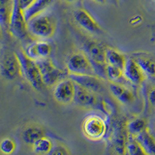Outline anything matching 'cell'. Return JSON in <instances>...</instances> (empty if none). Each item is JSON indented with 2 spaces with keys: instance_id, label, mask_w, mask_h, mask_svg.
I'll return each mask as SVG.
<instances>
[{
  "instance_id": "13",
  "label": "cell",
  "mask_w": 155,
  "mask_h": 155,
  "mask_svg": "<svg viewBox=\"0 0 155 155\" xmlns=\"http://www.w3.org/2000/svg\"><path fill=\"white\" fill-rule=\"evenodd\" d=\"M123 71L125 79L132 85H141L147 78L134 57L127 58Z\"/></svg>"
},
{
  "instance_id": "11",
  "label": "cell",
  "mask_w": 155,
  "mask_h": 155,
  "mask_svg": "<svg viewBox=\"0 0 155 155\" xmlns=\"http://www.w3.org/2000/svg\"><path fill=\"white\" fill-rule=\"evenodd\" d=\"M73 19L76 24L89 34H99L102 29L92 15L84 8H78L73 12Z\"/></svg>"
},
{
  "instance_id": "24",
  "label": "cell",
  "mask_w": 155,
  "mask_h": 155,
  "mask_svg": "<svg viewBox=\"0 0 155 155\" xmlns=\"http://www.w3.org/2000/svg\"><path fill=\"white\" fill-rule=\"evenodd\" d=\"M53 146L52 140L46 136H44L32 145V149L37 154H48L50 153Z\"/></svg>"
},
{
  "instance_id": "34",
  "label": "cell",
  "mask_w": 155,
  "mask_h": 155,
  "mask_svg": "<svg viewBox=\"0 0 155 155\" xmlns=\"http://www.w3.org/2000/svg\"><path fill=\"white\" fill-rule=\"evenodd\" d=\"M153 127H154L155 129V116L153 117Z\"/></svg>"
},
{
  "instance_id": "16",
  "label": "cell",
  "mask_w": 155,
  "mask_h": 155,
  "mask_svg": "<svg viewBox=\"0 0 155 155\" xmlns=\"http://www.w3.org/2000/svg\"><path fill=\"white\" fill-rule=\"evenodd\" d=\"M108 88L113 98L121 104H131L135 99L134 92L124 84L109 81Z\"/></svg>"
},
{
  "instance_id": "2",
  "label": "cell",
  "mask_w": 155,
  "mask_h": 155,
  "mask_svg": "<svg viewBox=\"0 0 155 155\" xmlns=\"http://www.w3.org/2000/svg\"><path fill=\"white\" fill-rule=\"evenodd\" d=\"M82 51L92 61L97 76L106 79V48L101 43L92 38L82 40Z\"/></svg>"
},
{
  "instance_id": "1",
  "label": "cell",
  "mask_w": 155,
  "mask_h": 155,
  "mask_svg": "<svg viewBox=\"0 0 155 155\" xmlns=\"http://www.w3.org/2000/svg\"><path fill=\"white\" fill-rule=\"evenodd\" d=\"M30 35L38 40H48L53 37L56 32L57 23L54 18L45 12L29 19L27 23Z\"/></svg>"
},
{
  "instance_id": "10",
  "label": "cell",
  "mask_w": 155,
  "mask_h": 155,
  "mask_svg": "<svg viewBox=\"0 0 155 155\" xmlns=\"http://www.w3.org/2000/svg\"><path fill=\"white\" fill-rule=\"evenodd\" d=\"M76 84L68 76L58 81L54 86L53 96L58 103L69 105L74 101Z\"/></svg>"
},
{
  "instance_id": "7",
  "label": "cell",
  "mask_w": 155,
  "mask_h": 155,
  "mask_svg": "<svg viewBox=\"0 0 155 155\" xmlns=\"http://www.w3.org/2000/svg\"><path fill=\"white\" fill-rule=\"evenodd\" d=\"M76 84V83H75ZM78 106L85 109H98L106 113V103L101 94L96 93L76 84L74 101Z\"/></svg>"
},
{
  "instance_id": "3",
  "label": "cell",
  "mask_w": 155,
  "mask_h": 155,
  "mask_svg": "<svg viewBox=\"0 0 155 155\" xmlns=\"http://www.w3.org/2000/svg\"><path fill=\"white\" fill-rule=\"evenodd\" d=\"M0 75L8 81H15L23 77L17 53L8 47L0 50Z\"/></svg>"
},
{
  "instance_id": "30",
  "label": "cell",
  "mask_w": 155,
  "mask_h": 155,
  "mask_svg": "<svg viewBox=\"0 0 155 155\" xmlns=\"http://www.w3.org/2000/svg\"><path fill=\"white\" fill-rule=\"evenodd\" d=\"M37 0H19V3L21 6L22 9L23 11L27 10L28 8H30Z\"/></svg>"
},
{
  "instance_id": "15",
  "label": "cell",
  "mask_w": 155,
  "mask_h": 155,
  "mask_svg": "<svg viewBox=\"0 0 155 155\" xmlns=\"http://www.w3.org/2000/svg\"><path fill=\"white\" fill-rule=\"evenodd\" d=\"M24 51L30 58L38 61L50 58L52 52V46L46 40H38L28 44Z\"/></svg>"
},
{
  "instance_id": "23",
  "label": "cell",
  "mask_w": 155,
  "mask_h": 155,
  "mask_svg": "<svg viewBox=\"0 0 155 155\" xmlns=\"http://www.w3.org/2000/svg\"><path fill=\"white\" fill-rule=\"evenodd\" d=\"M137 62L143 70V72L150 78L155 77V61L153 60L151 58H149L144 55H137L134 56Z\"/></svg>"
},
{
  "instance_id": "21",
  "label": "cell",
  "mask_w": 155,
  "mask_h": 155,
  "mask_svg": "<svg viewBox=\"0 0 155 155\" xmlns=\"http://www.w3.org/2000/svg\"><path fill=\"white\" fill-rule=\"evenodd\" d=\"M136 139L140 143L146 154H155V138L149 128L138 135Z\"/></svg>"
},
{
  "instance_id": "4",
  "label": "cell",
  "mask_w": 155,
  "mask_h": 155,
  "mask_svg": "<svg viewBox=\"0 0 155 155\" xmlns=\"http://www.w3.org/2000/svg\"><path fill=\"white\" fill-rule=\"evenodd\" d=\"M16 53L21 64L23 76L34 89L41 91L45 86L43 82L42 76L37 61L27 56L24 50H19Z\"/></svg>"
},
{
  "instance_id": "19",
  "label": "cell",
  "mask_w": 155,
  "mask_h": 155,
  "mask_svg": "<svg viewBox=\"0 0 155 155\" xmlns=\"http://www.w3.org/2000/svg\"><path fill=\"white\" fill-rule=\"evenodd\" d=\"M127 57L118 50L112 48H106V64L115 66L124 69L127 61Z\"/></svg>"
},
{
  "instance_id": "12",
  "label": "cell",
  "mask_w": 155,
  "mask_h": 155,
  "mask_svg": "<svg viewBox=\"0 0 155 155\" xmlns=\"http://www.w3.org/2000/svg\"><path fill=\"white\" fill-rule=\"evenodd\" d=\"M127 123V122H126ZM126 123L117 120L113 124L112 135L110 136V146L116 153H125L126 145L128 140V134L126 128Z\"/></svg>"
},
{
  "instance_id": "25",
  "label": "cell",
  "mask_w": 155,
  "mask_h": 155,
  "mask_svg": "<svg viewBox=\"0 0 155 155\" xmlns=\"http://www.w3.org/2000/svg\"><path fill=\"white\" fill-rule=\"evenodd\" d=\"M125 78L124 76L123 69L115 66L106 64V79L110 82L123 83L121 82L122 79Z\"/></svg>"
},
{
  "instance_id": "29",
  "label": "cell",
  "mask_w": 155,
  "mask_h": 155,
  "mask_svg": "<svg viewBox=\"0 0 155 155\" xmlns=\"http://www.w3.org/2000/svg\"><path fill=\"white\" fill-rule=\"evenodd\" d=\"M147 98L148 103L150 106L155 109V84L150 85L147 89Z\"/></svg>"
},
{
  "instance_id": "20",
  "label": "cell",
  "mask_w": 155,
  "mask_h": 155,
  "mask_svg": "<svg viewBox=\"0 0 155 155\" xmlns=\"http://www.w3.org/2000/svg\"><path fill=\"white\" fill-rule=\"evenodd\" d=\"M126 128H127L128 136L137 137L138 135H140L141 133L148 128L147 123L144 118L136 117L126 123Z\"/></svg>"
},
{
  "instance_id": "32",
  "label": "cell",
  "mask_w": 155,
  "mask_h": 155,
  "mask_svg": "<svg viewBox=\"0 0 155 155\" xmlns=\"http://www.w3.org/2000/svg\"><path fill=\"white\" fill-rule=\"evenodd\" d=\"M63 1H64L65 2H67V3H74V2H78L79 0H63Z\"/></svg>"
},
{
  "instance_id": "31",
  "label": "cell",
  "mask_w": 155,
  "mask_h": 155,
  "mask_svg": "<svg viewBox=\"0 0 155 155\" xmlns=\"http://www.w3.org/2000/svg\"><path fill=\"white\" fill-rule=\"evenodd\" d=\"M3 28H2V25L0 24V44L2 43V40H3Z\"/></svg>"
},
{
  "instance_id": "9",
  "label": "cell",
  "mask_w": 155,
  "mask_h": 155,
  "mask_svg": "<svg viewBox=\"0 0 155 155\" xmlns=\"http://www.w3.org/2000/svg\"><path fill=\"white\" fill-rule=\"evenodd\" d=\"M27 19L25 18L24 11L19 3V0H13L12 15L9 33L17 39H23L28 34Z\"/></svg>"
},
{
  "instance_id": "17",
  "label": "cell",
  "mask_w": 155,
  "mask_h": 155,
  "mask_svg": "<svg viewBox=\"0 0 155 155\" xmlns=\"http://www.w3.org/2000/svg\"><path fill=\"white\" fill-rule=\"evenodd\" d=\"M45 136V130L38 124H28L22 130L21 138L28 146H31L41 137Z\"/></svg>"
},
{
  "instance_id": "18",
  "label": "cell",
  "mask_w": 155,
  "mask_h": 155,
  "mask_svg": "<svg viewBox=\"0 0 155 155\" xmlns=\"http://www.w3.org/2000/svg\"><path fill=\"white\" fill-rule=\"evenodd\" d=\"M13 0H0V24L4 31L9 32Z\"/></svg>"
},
{
  "instance_id": "26",
  "label": "cell",
  "mask_w": 155,
  "mask_h": 155,
  "mask_svg": "<svg viewBox=\"0 0 155 155\" xmlns=\"http://www.w3.org/2000/svg\"><path fill=\"white\" fill-rule=\"evenodd\" d=\"M126 153L131 155L146 154L140 143L136 139V137L128 136L127 145H126Z\"/></svg>"
},
{
  "instance_id": "5",
  "label": "cell",
  "mask_w": 155,
  "mask_h": 155,
  "mask_svg": "<svg viewBox=\"0 0 155 155\" xmlns=\"http://www.w3.org/2000/svg\"><path fill=\"white\" fill-rule=\"evenodd\" d=\"M82 133L87 139L92 141L102 140L107 134V124L99 115L89 114L84 119L81 124Z\"/></svg>"
},
{
  "instance_id": "6",
  "label": "cell",
  "mask_w": 155,
  "mask_h": 155,
  "mask_svg": "<svg viewBox=\"0 0 155 155\" xmlns=\"http://www.w3.org/2000/svg\"><path fill=\"white\" fill-rule=\"evenodd\" d=\"M68 74H95L93 64L84 51H76L68 56L65 62Z\"/></svg>"
},
{
  "instance_id": "33",
  "label": "cell",
  "mask_w": 155,
  "mask_h": 155,
  "mask_svg": "<svg viewBox=\"0 0 155 155\" xmlns=\"http://www.w3.org/2000/svg\"><path fill=\"white\" fill-rule=\"evenodd\" d=\"M93 1H95L96 2H99V3H104V2H106V0H93Z\"/></svg>"
},
{
  "instance_id": "28",
  "label": "cell",
  "mask_w": 155,
  "mask_h": 155,
  "mask_svg": "<svg viewBox=\"0 0 155 155\" xmlns=\"http://www.w3.org/2000/svg\"><path fill=\"white\" fill-rule=\"evenodd\" d=\"M51 154H70L71 152L65 145L61 143H56L51 149Z\"/></svg>"
},
{
  "instance_id": "27",
  "label": "cell",
  "mask_w": 155,
  "mask_h": 155,
  "mask_svg": "<svg viewBox=\"0 0 155 155\" xmlns=\"http://www.w3.org/2000/svg\"><path fill=\"white\" fill-rule=\"evenodd\" d=\"M16 144L15 140L11 137H5L0 142V150L4 154H10L15 151Z\"/></svg>"
},
{
  "instance_id": "8",
  "label": "cell",
  "mask_w": 155,
  "mask_h": 155,
  "mask_svg": "<svg viewBox=\"0 0 155 155\" xmlns=\"http://www.w3.org/2000/svg\"><path fill=\"white\" fill-rule=\"evenodd\" d=\"M37 62L45 87H54L58 81L68 75V73L57 67L50 58L41 59Z\"/></svg>"
},
{
  "instance_id": "22",
  "label": "cell",
  "mask_w": 155,
  "mask_h": 155,
  "mask_svg": "<svg viewBox=\"0 0 155 155\" xmlns=\"http://www.w3.org/2000/svg\"><path fill=\"white\" fill-rule=\"evenodd\" d=\"M52 2L53 0H37L30 8L24 11L25 18L27 19V22L31 18L44 13Z\"/></svg>"
},
{
  "instance_id": "35",
  "label": "cell",
  "mask_w": 155,
  "mask_h": 155,
  "mask_svg": "<svg viewBox=\"0 0 155 155\" xmlns=\"http://www.w3.org/2000/svg\"><path fill=\"white\" fill-rule=\"evenodd\" d=\"M152 79H153V84H155V77L154 78H152Z\"/></svg>"
},
{
  "instance_id": "14",
  "label": "cell",
  "mask_w": 155,
  "mask_h": 155,
  "mask_svg": "<svg viewBox=\"0 0 155 155\" xmlns=\"http://www.w3.org/2000/svg\"><path fill=\"white\" fill-rule=\"evenodd\" d=\"M70 78L78 85L96 93L101 94L104 92L105 86L102 78L95 74H68Z\"/></svg>"
}]
</instances>
